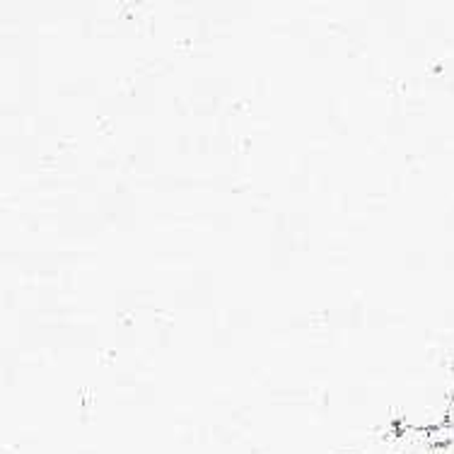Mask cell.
Masks as SVG:
<instances>
[{"label": "cell", "instance_id": "cell-1", "mask_svg": "<svg viewBox=\"0 0 454 454\" xmlns=\"http://www.w3.org/2000/svg\"><path fill=\"white\" fill-rule=\"evenodd\" d=\"M450 419L454 420V402H452V409H450Z\"/></svg>", "mask_w": 454, "mask_h": 454}]
</instances>
